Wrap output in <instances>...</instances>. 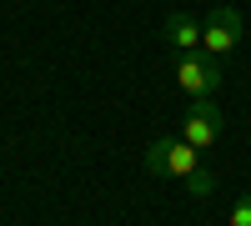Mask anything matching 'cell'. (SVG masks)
<instances>
[{
  "mask_svg": "<svg viewBox=\"0 0 251 226\" xmlns=\"http://www.w3.org/2000/svg\"><path fill=\"white\" fill-rule=\"evenodd\" d=\"M166 40H171V50H176V55L201 50V20H196V15H186V10H171V15H166Z\"/></svg>",
  "mask_w": 251,
  "mask_h": 226,
  "instance_id": "obj_5",
  "label": "cell"
},
{
  "mask_svg": "<svg viewBox=\"0 0 251 226\" xmlns=\"http://www.w3.org/2000/svg\"><path fill=\"white\" fill-rule=\"evenodd\" d=\"M226 226H251V191H241V201L231 206V221Z\"/></svg>",
  "mask_w": 251,
  "mask_h": 226,
  "instance_id": "obj_6",
  "label": "cell"
},
{
  "mask_svg": "<svg viewBox=\"0 0 251 226\" xmlns=\"http://www.w3.org/2000/svg\"><path fill=\"white\" fill-rule=\"evenodd\" d=\"M181 141H191L196 151H211L216 141H221V111L211 106V96L196 100V106L181 116Z\"/></svg>",
  "mask_w": 251,
  "mask_h": 226,
  "instance_id": "obj_4",
  "label": "cell"
},
{
  "mask_svg": "<svg viewBox=\"0 0 251 226\" xmlns=\"http://www.w3.org/2000/svg\"><path fill=\"white\" fill-rule=\"evenodd\" d=\"M221 60H211V55H201V50H191V55H176V86L186 91V96H196V100H206V96H216L221 91Z\"/></svg>",
  "mask_w": 251,
  "mask_h": 226,
  "instance_id": "obj_3",
  "label": "cell"
},
{
  "mask_svg": "<svg viewBox=\"0 0 251 226\" xmlns=\"http://www.w3.org/2000/svg\"><path fill=\"white\" fill-rule=\"evenodd\" d=\"M146 166L161 171V176H176L191 196H211V171L201 166V151L181 136H156L146 146Z\"/></svg>",
  "mask_w": 251,
  "mask_h": 226,
  "instance_id": "obj_1",
  "label": "cell"
},
{
  "mask_svg": "<svg viewBox=\"0 0 251 226\" xmlns=\"http://www.w3.org/2000/svg\"><path fill=\"white\" fill-rule=\"evenodd\" d=\"M236 46H241V10L236 5H211L206 20H201V55L226 66Z\"/></svg>",
  "mask_w": 251,
  "mask_h": 226,
  "instance_id": "obj_2",
  "label": "cell"
}]
</instances>
